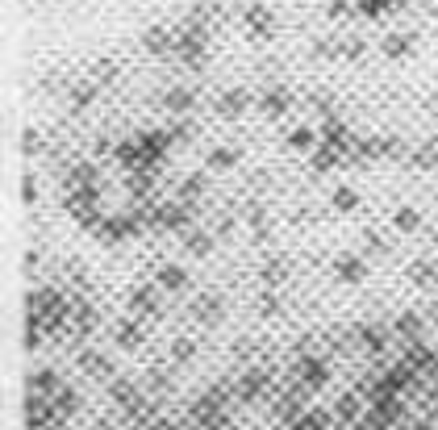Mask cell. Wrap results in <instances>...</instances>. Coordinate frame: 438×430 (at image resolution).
<instances>
[{
  "instance_id": "cell-1",
  "label": "cell",
  "mask_w": 438,
  "mask_h": 430,
  "mask_svg": "<svg viewBox=\"0 0 438 430\" xmlns=\"http://www.w3.org/2000/svg\"><path fill=\"white\" fill-rule=\"evenodd\" d=\"M338 268H343V276H347V280H359V276H363V268H359V259H343Z\"/></svg>"
},
{
  "instance_id": "cell-3",
  "label": "cell",
  "mask_w": 438,
  "mask_h": 430,
  "mask_svg": "<svg viewBox=\"0 0 438 430\" xmlns=\"http://www.w3.org/2000/svg\"><path fill=\"white\" fill-rule=\"evenodd\" d=\"M334 201H338V209H351V205H355V192H347V188H343Z\"/></svg>"
},
{
  "instance_id": "cell-6",
  "label": "cell",
  "mask_w": 438,
  "mask_h": 430,
  "mask_svg": "<svg viewBox=\"0 0 438 430\" xmlns=\"http://www.w3.org/2000/svg\"><path fill=\"white\" fill-rule=\"evenodd\" d=\"M418 430H426V427H418Z\"/></svg>"
},
{
  "instance_id": "cell-2",
  "label": "cell",
  "mask_w": 438,
  "mask_h": 430,
  "mask_svg": "<svg viewBox=\"0 0 438 430\" xmlns=\"http://www.w3.org/2000/svg\"><path fill=\"white\" fill-rule=\"evenodd\" d=\"M397 226H401V230H414V226H418V213H414V209H401V213H397Z\"/></svg>"
},
{
  "instance_id": "cell-5",
  "label": "cell",
  "mask_w": 438,
  "mask_h": 430,
  "mask_svg": "<svg viewBox=\"0 0 438 430\" xmlns=\"http://www.w3.org/2000/svg\"><path fill=\"white\" fill-rule=\"evenodd\" d=\"M292 146H309V130H297L292 134Z\"/></svg>"
},
{
  "instance_id": "cell-4",
  "label": "cell",
  "mask_w": 438,
  "mask_h": 430,
  "mask_svg": "<svg viewBox=\"0 0 438 430\" xmlns=\"http://www.w3.org/2000/svg\"><path fill=\"white\" fill-rule=\"evenodd\" d=\"M163 284H171V289H175V284H184V272H175V268H171V272H163Z\"/></svg>"
}]
</instances>
